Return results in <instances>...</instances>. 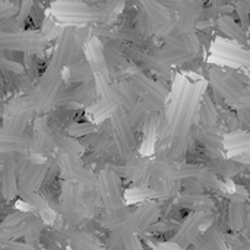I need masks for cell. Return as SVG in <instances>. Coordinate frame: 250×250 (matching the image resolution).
<instances>
[{
	"instance_id": "6da1fadb",
	"label": "cell",
	"mask_w": 250,
	"mask_h": 250,
	"mask_svg": "<svg viewBox=\"0 0 250 250\" xmlns=\"http://www.w3.org/2000/svg\"><path fill=\"white\" fill-rule=\"evenodd\" d=\"M229 224L233 230H240V227L245 224V218H246V211L243 208L242 204H236L229 214Z\"/></svg>"
},
{
	"instance_id": "7a4b0ae2",
	"label": "cell",
	"mask_w": 250,
	"mask_h": 250,
	"mask_svg": "<svg viewBox=\"0 0 250 250\" xmlns=\"http://www.w3.org/2000/svg\"><path fill=\"white\" fill-rule=\"evenodd\" d=\"M7 250H34L32 248L26 246V245H16V243H10L7 245Z\"/></svg>"
}]
</instances>
